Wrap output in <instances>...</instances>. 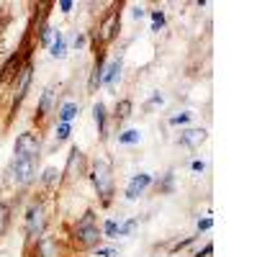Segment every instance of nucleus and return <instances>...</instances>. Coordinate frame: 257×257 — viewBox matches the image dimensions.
Listing matches in <instances>:
<instances>
[{
	"mask_svg": "<svg viewBox=\"0 0 257 257\" xmlns=\"http://www.w3.org/2000/svg\"><path fill=\"white\" fill-rule=\"evenodd\" d=\"M100 237L103 234H100V226H98V214L93 208H87L78 219V224L72 226V242L80 250H90V247H98Z\"/></svg>",
	"mask_w": 257,
	"mask_h": 257,
	"instance_id": "obj_1",
	"label": "nucleus"
},
{
	"mask_svg": "<svg viewBox=\"0 0 257 257\" xmlns=\"http://www.w3.org/2000/svg\"><path fill=\"white\" fill-rule=\"evenodd\" d=\"M90 180H93L103 206H108L113 201V170H111V165L105 160H95L90 165Z\"/></svg>",
	"mask_w": 257,
	"mask_h": 257,
	"instance_id": "obj_2",
	"label": "nucleus"
},
{
	"mask_svg": "<svg viewBox=\"0 0 257 257\" xmlns=\"http://www.w3.org/2000/svg\"><path fill=\"white\" fill-rule=\"evenodd\" d=\"M118 26H121V3L113 5V8L103 16V21H100V26H98V31H95V36H93L95 47L100 44V49H103L105 44H111V41L118 36Z\"/></svg>",
	"mask_w": 257,
	"mask_h": 257,
	"instance_id": "obj_3",
	"label": "nucleus"
},
{
	"mask_svg": "<svg viewBox=\"0 0 257 257\" xmlns=\"http://www.w3.org/2000/svg\"><path fill=\"white\" fill-rule=\"evenodd\" d=\"M36 172H39V157L13 160L10 170H8L10 180H13L16 185H28V183H31V180L36 177Z\"/></svg>",
	"mask_w": 257,
	"mask_h": 257,
	"instance_id": "obj_4",
	"label": "nucleus"
},
{
	"mask_svg": "<svg viewBox=\"0 0 257 257\" xmlns=\"http://www.w3.org/2000/svg\"><path fill=\"white\" fill-rule=\"evenodd\" d=\"M41 152V134L36 131H23L18 134L13 144V160H26V157H39Z\"/></svg>",
	"mask_w": 257,
	"mask_h": 257,
	"instance_id": "obj_5",
	"label": "nucleus"
},
{
	"mask_svg": "<svg viewBox=\"0 0 257 257\" xmlns=\"http://www.w3.org/2000/svg\"><path fill=\"white\" fill-rule=\"evenodd\" d=\"M31 80H34V65L31 62H26L18 72V78L16 83H13V98H10V113H16L21 108V103L28 93V87H31Z\"/></svg>",
	"mask_w": 257,
	"mask_h": 257,
	"instance_id": "obj_6",
	"label": "nucleus"
},
{
	"mask_svg": "<svg viewBox=\"0 0 257 257\" xmlns=\"http://www.w3.org/2000/svg\"><path fill=\"white\" fill-rule=\"evenodd\" d=\"M44 224H47V211H44V203H34L26 214V237L28 242H36L44 234Z\"/></svg>",
	"mask_w": 257,
	"mask_h": 257,
	"instance_id": "obj_7",
	"label": "nucleus"
},
{
	"mask_svg": "<svg viewBox=\"0 0 257 257\" xmlns=\"http://www.w3.org/2000/svg\"><path fill=\"white\" fill-rule=\"evenodd\" d=\"M57 98H59V85H57V83H49L47 87H44L41 98H39V105H36V116H34V121L44 124V121L49 118V113H54V111H57Z\"/></svg>",
	"mask_w": 257,
	"mask_h": 257,
	"instance_id": "obj_8",
	"label": "nucleus"
},
{
	"mask_svg": "<svg viewBox=\"0 0 257 257\" xmlns=\"http://www.w3.org/2000/svg\"><path fill=\"white\" fill-rule=\"evenodd\" d=\"M80 168H83V152H80L78 147H72V152L67 157V165H65V170H62V183H70V180L80 177Z\"/></svg>",
	"mask_w": 257,
	"mask_h": 257,
	"instance_id": "obj_9",
	"label": "nucleus"
},
{
	"mask_svg": "<svg viewBox=\"0 0 257 257\" xmlns=\"http://www.w3.org/2000/svg\"><path fill=\"white\" fill-rule=\"evenodd\" d=\"M149 185H152V175H147V172L134 175V177L129 180V185H126V198H129V201H137Z\"/></svg>",
	"mask_w": 257,
	"mask_h": 257,
	"instance_id": "obj_10",
	"label": "nucleus"
},
{
	"mask_svg": "<svg viewBox=\"0 0 257 257\" xmlns=\"http://www.w3.org/2000/svg\"><path fill=\"white\" fill-rule=\"evenodd\" d=\"M103 72H105V49H98L93 72H90V80H87V90H90V93H95V90H98V85L103 80Z\"/></svg>",
	"mask_w": 257,
	"mask_h": 257,
	"instance_id": "obj_11",
	"label": "nucleus"
},
{
	"mask_svg": "<svg viewBox=\"0 0 257 257\" xmlns=\"http://www.w3.org/2000/svg\"><path fill=\"white\" fill-rule=\"evenodd\" d=\"M206 137H208L206 129H188V131L180 134V144L188 147V149H198L206 142Z\"/></svg>",
	"mask_w": 257,
	"mask_h": 257,
	"instance_id": "obj_12",
	"label": "nucleus"
},
{
	"mask_svg": "<svg viewBox=\"0 0 257 257\" xmlns=\"http://www.w3.org/2000/svg\"><path fill=\"white\" fill-rule=\"evenodd\" d=\"M36 255H39V257H59V245H57V239L41 234V237L36 239Z\"/></svg>",
	"mask_w": 257,
	"mask_h": 257,
	"instance_id": "obj_13",
	"label": "nucleus"
},
{
	"mask_svg": "<svg viewBox=\"0 0 257 257\" xmlns=\"http://www.w3.org/2000/svg\"><path fill=\"white\" fill-rule=\"evenodd\" d=\"M93 118H95V124H98V134L105 139V137H108V134H105V118H108V113H105V105L103 103L93 105Z\"/></svg>",
	"mask_w": 257,
	"mask_h": 257,
	"instance_id": "obj_14",
	"label": "nucleus"
},
{
	"mask_svg": "<svg viewBox=\"0 0 257 257\" xmlns=\"http://www.w3.org/2000/svg\"><path fill=\"white\" fill-rule=\"evenodd\" d=\"M131 111H134V103H131L129 98H124V100H118V103H116V113H113V118H116V124H121V121H126V118L131 116Z\"/></svg>",
	"mask_w": 257,
	"mask_h": 257,
	"instance_id": "obj_15",
	"label": "nucleus"
},
{
	"mask_svg": "<svg viewBox=\"0 0 257 257\" xmlns=\"http://www.w3.org/2000/svg\"><path fill=\"white\" fill-rule=\"evenodd\" d=\"M78 113H80V103H65L59 108V124H70Z\"/></svg>",
	"mask_w": 257,
	"mask_h": 257,
	"instance_id": "obj_16",
	"label": "nucleus"
},
{
	"mask_svg": "<svg viewBox=\"0 0 257 257\" xmlns=\"http://www.w3.org/2000/svg\"><path fill=\"white\" fill-rule=\"evenodd\" d=\"M118 75H121V59H116V62H111L108 65V70H105L103 72V80H100V85H113L116 83V78H118Z\"/></svg>",
	"mask_w": 257,
	"mask_h": 257,
	"instance_id": "obj_17",
	"label": "nucleus"
},
{
	"mask_svg": "<svg viewBox=\"0 0 257 257\" xmlns=\"http://www.w3.org/2000/svg\"><path fill=\"white\" fill-rule=\"evenodd\" d=\"M65 54H67V44H65V36L59 34V31H54V39H52V57L62 59Z\"/></svg>",
	"mask_w": 257,
	"mask_h": 257,
	"instance_id": "obj_18",
	"label": "nucleus"
},
{
	"mask_svg": "<svg viewBox=\"0 0 257 257\" xmlns=\"http://www.w3.org/2000/svg\"><path fill=\"white\" fill-rule=\"evenodd\" d=\"M139 142H142V131H137V129H129V131H124V134H118V144H124V147L139 144Z\"/></svg>",
	"mask_w": 257,
	"mask_h": 257,
	"instance_id": "obj_19",
	"label": "nucleus"
},
{
	"mask_svg": "<svg viewBox=\"0 0 257 257\" xmlns=\"http://www.w3.org/2000/svg\"><path fill=\"white\" fill-rule=\"evenodd\" d=\"M59 175H62V172H59L57 168L44 170V177H41V180H44V185H54V183L59 185V183H62V177H59Z\"/></svg>",
	"mask_w": 257,
	"mask_h": 257,
	"instance_id": "obj_20",
	"label": "nucleus"
},
{
	"mask_svg": "<svg viewBox=\"0 0 257 257\" xmlns=\"http://www.w3.org/2000/svg\"><path fill=\"white\" fill-rule=\"evenodd\" d=\"M118 229H121V224H118V221H113V219H108V221L103 224L100 234H105L108 239H113V237H118Z\"/></svg>",
	"mask_w": 257,
	"mask_h": 257,
	"instance_id": "obj_21",
	"label": "nucleus"
},
{
	"mask_svg": "<svg viewBox=\"0 0 257 257\" xmlns=\"http://www.w3.org/2000/svg\"><path fill=\"white\" fill-rule=\"evenodd\" d=\"M10 18H13V16H10V10L3 5V8H0V39H3V34L8 31V26H10Z\"/></svg>",
	"mask_w": 257,
	"mask_h": 257,
	"instance_id": "obj_22",
	"label": "nucleus"
},
{
	"mask_svg": "<svg viewBox=\"0 0 257 257\" xmlns=\"http://www.w3.org/2000/svg\"><path fill=\"white\" fill-rule=\"evenodd\" d=\"M139 226V219H129L126 224H121V229H118V237H126V234H131L134 229Z\"/></svg>",
	"mask_w": 257,
	"mask_h": 257,
	"instance_id": "obj_23",
	"label": "nucleus"
},
{
	"mask_svg": "<svg viewBox=\"0 0 257 257\" xmlns=\"http://www.w3.org/2000/svg\"><path fill=\"white\" fill-rule=\"evenodd\" d=\"M165 26V10H152V31H160Z\"/></svg>",
	"mask_w": 257,
	"mask_h": 257,
	"instance_id": "obj_24",
	"label": "nucleus"
},
{
	"mask_svg": "<svg viewBox=\"0 0 257 257\" xmlns=\"http://www.w3.org/2000/svg\"><path fill=\"white\" fill-rule=\"evenodd\" d=\"M95 257H118L116 247H95Z\"/></svg>",
	"mask_w": 257,
	"mask_h": 257,
	"instance_id": "obj_25",
	"label": "nucleus"
},
{
	"mask_svg": "<svg viewBox=\"0 0 257 257\" xmlns=\"http://www.w3.org/2000/svg\"><path fill=\"white\" fill-rule=\"evenodd\" d=\"M70 124H59L57 126V142H65V139H70Z\"/></svg>",
	"mask_w": 257,
	"mask_h": 257,
	"instance_id": "obj_26",
	"label": "nucleus"
},
{
	"mask_svg": "<svg viewBox=\"0 0 257 257\" xmlns=\"http://www.w3.org/2000/svg\"><path fill=\"white\" fill-rule=\"evenodd\" d=\"M8 214H10V208H8L5 203H0V234H3L5 224H8Z\"/></svg>",
	"mask_w": 257,
	"mask_h": 257,
	"instance_id": "obj_27",
	"label": "nucleus"
},
{
	"mask_svg": "<svg viewBox=\"0 0 257 257\" xmlns=\"http://www.w3.org/2000/svg\"><path fill=\"white\" fill-rule=\"evenodd\" d=\"M193 242H195V237H185V239H180V242H175V245H172V252H177V250H183V247L193 245Z\"/></svg>",
	"mask_w": 257,
	"mask_h": 257,
	"instance_id": "obj_28",
	"label": "nucleus"
},
{
	"mask_svg": "<svg viewBox=\"0 0 257 257\" xmlns=\"http://www.w3.org/2000/svg\"><path fill=\"white\" fill-rule=\"evenodd\" d=\"M162 100H165V98H162L160 93H155L152 98H149V103H147V108H155V105H162Z\"/></svg>",
	"mask_w": 257,
	"mask_h": 257,
	"instance_id": "obj_29",
	"label": "nucleus"
},
{
	"mask_svg": "<svg viewBox=\"0 0 257 257\" xmlns=\"http://www.w3.org/2000/svg\"><path fill=\"white\" fill-rule=\"evenodd\" d=\"M211 255H214V245H211V242H208L201 252H195V257H211Z\"/></svg>",
	"mask_w": 257,
	"mask_h": 257,
	"instance_id": "obj_30",
	"label": "nucleus"
},
{
	"mask_svg": "<svg viewBox=\"0 0 257 257\" xmlns=\"http://www.w3.org/2000/svg\"><path fill=\"white\" fill-rule=\"evenodd\" d=\"M188 118H190V113H180V116H172V118H170V124L177 126V124H185Z\"/></svg>",
	"mask_w": 257,
	"mask_h": 257,
	"instance_id": "obj_31",
	"label": "nucleus"
},
{
	"mask_svg": "<svg viewBox=\"0 0 257 257\" xmlns=\"http://www.w3.org/2000/svg\"><path fill=\"white\" fill-rule=\"evenodd\" d=\"M211 226H214V221H211V219H201L198 221V232H208Z\"/></svg>",
	"mask_w": 257,
	"mask_h": 257,
	"instance_id": "obj_32",
	"label": "nucleus"
},
{
	"mask_svg": "<svg viewBox=\"0 0 257 257\" xmlns=\"http://www.w3.org/2000/svg\"><path fill=\"white\" fill-rule=\"evenodd\" d=\"M72 8H75L72 0H62V3H59V10H62V13H70Z\"/></svg>",
	"mask_w": 257,
	"mask_h": 257,
	"instance_id": "obj_33",
	"label": "nucleus"
},
{
	"mask_svg": "<svg viewBox=\"0 0 257 257\" xmlns=\"http://www.w3.org/2000/svg\"><path fill=\"white\" fill-rule=\"evenodd\" d=\"M131 16H134V18H137V21H139V18H144V16H147V10H144L142 5H137V8H134V10H131Z\"/></svg>",
	"mask_w": 257,
	"mask_h": 257,
	"instance_id": "obj_34",
	"label": "nucleus"
},
{
	"mask_svg": "<svg viewBox=\"0 0 257 257\" xmlns=\"http://www.w3.org/2000/svg\"><path fill=\"white\" fill-rule=\"evenodd\" d=\"M203 170H206V162L195 160V162H193V172H203Z\"/></svg>",
	"mask_w": 257,
	"mask_h": 257,
	"instance_id": "obj_35",
	"label": "nucleus"
},
{
	"mask_svg": "<svg viewBox=\"0 0 257 257\" xmlns=\"http://www.w3.org/2000/svg\"><path fill=\"white\" fill-rule=\"evenodd\" d=\"M75 47H78V49L85 47V36H75Z\"/></svg>",
	"mask_w": 257,
	"mask_h": 257,
	"instance_id": "obj_36",
	"label": "nucleus"
}]
</instances>
